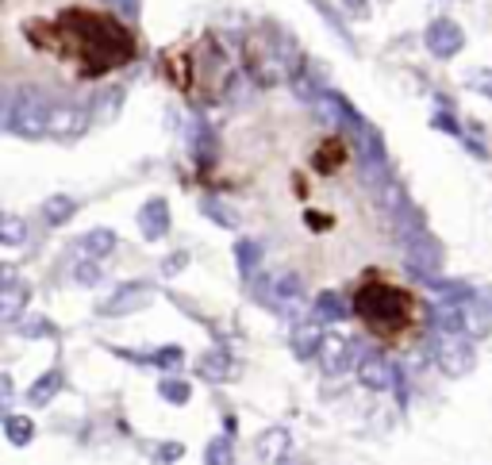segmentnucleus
Masks as SVG:
<instances>
[{
    "instance_id": "nucleus-19",
    "label": "nucleus",
    "mask_w": 492,
    "mask_h": 465,
    "mask_svg": "<svg viewBox=\"0 0 492 465\" xmlns=\"http://www.w3.org/2000/svg\"><path fill=\"white\" fill-rule=\"evenodd\" d=\"M408 262L419 265V270H439V250L427 247V242H412L408 247Z\"/></svg>"
},
{
    "instance_id": "nucleus-27",
    "label": "nucleus",
    "mask_w": 492,
    "mask_h": 465,
    "mask_svg": "<svg viewBox=\"0 0 492 465\" xmlns=\"http://www.w3.org/2000/svg\"><path fill=\"white\" fill-rule=\"evenodd\" d=\"M204 212H208V216H219V219H224V227H235V224H239V216L227 212V208L216 204V201H204Z\"/></svg>"
},
{
    "instance_id": "nucleus-18",
    "label": "nucleus",
    "mask_w": 492,
    "mask_h": 465,
    "mask_svg": "<svg viewBox=\"0 0 492 465\" xmlns=\"http://www.w3.org/2000/svg\"><path fill=\"white\" fill-rule=\"evenodd\" d=\"M74 201H69V196H51V201L43 204V219L46 224H66L69 216H74Z\"/></svg>"
},
{
    "instance_id": "nucleus-10",
    "label": "nucleus",
    "mask_w": 492,
    "mask_h": 465,
    "mask_svg": "<svg viewBox=\"0 0 492 465\" xmlns=\"http://www.w3.org/2000/svg\"><path fill=\"white\" fill-rule=\"evenodd\" d=\"M23 300H28V288L16 281L12 265H4V285H0V316L4 319H16L23 311Z\"/></svg>"
},
{
    "instance_id": "nucleus-13",
    "label": "nucleus",
    "mask_w": 492,
    "mask_h": 465,
    "mask_svg": "<svg viewBox=\"0 0 492 465\" xmlns=\"http://www.w3.org/2000/svg\"><path fill=\"white\" fill-rule=\"evenodd\" d=\"M292 346H297V354L300 358H308V354H320V346H323V335H320V323H308V319H297V327H292Z\"/></svg>"
},
{
    "instance_id": "nucleus-11",
    "label": "nucleus",
    "mask_w": 492,
    "mask_h": 465,
    "mask_svg": "<svg viewBox=\"0 0 492 465\" xmlns=\"http://www.w3.org/2000/svg\"><path fill=\"white\" fill-rule=\"evenodd\" d=\"M139 227H143L147 239H162L170 231V208L166 201H150L143 204V212H139Z\"/></svg>"
},
{
    "instance_id": "nucleus-24",
    "label": "nucleus",
    "mask_w": 492,
    "mask_h": 465,
    "mask_svg": "<svg viewBox=\"0 0 492 465\" xmlns=\"http://www.w3.org/2000/svg\"><path fill=\"white\" fill-rule=\"evenodd\" d=\"M162 397L173 404H185L189 400V385H185V381H162Z\"/></svg>"
},
{
    "instance_id": "nucleus-15",
    "label": "nucleus",
    "mask_w": 492,
    "mask_h": 465,
    "mask_svg": "<svg viewBox=\"0 0 492 465\" xmlns=\"http://www.w3.org/2000/svg\"><path fill=\"white\" fill-rule=\"evenodd\" d=\"M343 316V296L335 293V288H323L320 296H315V319L320 323H331V319H338Z\"/></svg>"
},
{
    "instance_id": "nucleus-22",
    "label": "nucleus",
    "mask_w": 492,
    "mask_h": 465,
    "mask_svg": "<svg viewBox=\"0 0 492 465\" xmlns=\"http://www.w3.org/2000/svg\"><path fill=\"white\" fill-rule=\"evenodd\" d=\"M0 242H4V247H16V242H23V219L4 216V227H0Z\"/></svg>"
},
{
    "instance_id": "nucleus-29",
    "label": "nucleus",
    "mask_w": 492,
    "mask_h": 465,
    "mask_svg": "<svg viewBox=\"0 0 492 465\" xmlns=\"http://www.w3.org/2000/svg\"><path fill=\"white\" fill-rule=\"evenodd\" d=\"M178 358H181V351H178V346H170V351H158V354H155V362H158V366H173Z\"/></svg>"
},
{
    "instance_id": "nucleus-5",
    "label": "nucleus",
    "mask_w": 492,
    "mask_h": 465,
    "mask_svg": "<svg viewBox=\"0 0 492 465\" xmlns=\"http://www.w3.org/2000/svg\"><path fill=\"white\" fill-rule=\"evenodd\" d=\"M89 131V112L81 104H51V115H46V135L58 138V143H74Z\"/></svg>"
},
{
    "instance_id": "nucleus-9",
    "label": "nucleus",
    "mask_w": 492,
    "mask_h": 465,
    "mask_svg": "<svg viewBox=\"0 0 492 465\" xmlns=\"http://www.w3.org/2000/svg\"><path fill=\"white\" fill-rule=\"evenodd\" d=\"M150 300H155V293H150L147 285H127L123 293H115L108 304H104V316H127V311H139L147 308Z\"/></svg>"
},
{
    "instance_id": "nucleus-12",
    "label": "nucleus",
    "mask_w": 492,
    "mask_h": 465,
    "mask_svg": "<svg viewBox=\"0 0 492 465\" xmlns=\"http://www.w3.org/2000/svg\"><path fill=\"white\" fill-rule=\"evenodd\" d=\"M58 389H62V369H46V374L28 389V404L31 408H46Z\"/></svg>"
},
{
    "instance_id": "nucleus-3",
    "label": "nucleus",
    "mask_w": 492,
    "mask_h": 465,
    "mask_svg": "<svg viewBox=\"0 0 492 465\" xmlns=\"http://www.w3.org/2000/svg\"><path fill=\"white\" fill-rule=\"evenodd\" d=\"M46 115H51V104L39 92H20L16 100H8L4 123H8V131H16L23 138H39L46 135Z\"/></svg>"
},
{
    "instance_id": "nucleus-30",
    "label": "nucleus",
    "mask_w": 492,
    "mask_h": 465,
    "mask_svg": "<svg viewBox=\"0 0 492 465\" xmlns=\"http://www.w3.org/2000/svg\"><path fill=\"white\" fill-rule=\"evenodd\" d=\"M477 89L488 92V97H492V77H477Z\"/></svg>"
},
{
    "instance_id": "nucleus-23",
    "label": "nucleus",
    "mask_w": 492,
    "mask_h": 465,
    "mask_svg": "<svg viewBox=\"0 0 492 465\" xmlns=\"http://www.w3.org/2000/svg\"><path fill=\"white\" fill-rule=\"evenodd\" d=\"M235 458H231V443L227 438H216L212 446H208V465H231Z\"/></svg>"
},
{
    "instance_id": "nucleus-28",
    "label": "nucleus",
    "mask_w": 492,
    "mask_h": 465,
    "mask_svg": "<svg viewBox=\"0 0 492 465\" xmlns=\"http://www.w3.org/2000/svg\"><path fill=\"white\" fill-rule=\"evenodd\" d=\"M20 331H23V335H51V323L39 319V316H31V319L20 323Z\"/></svg>"
},
{
    "instance_id": "nucleus-6",
    "label": "nucleus",
    "mask_w": 492,
    "mask_h": 465,
    "mask_svg": "<svg viewBox=\"0 0 492 465\" xmlns=\"http://www.w3.org/2000/svg\"><path fill=\"white\" fill-rule=\"evenodd\" d=\"M462 28L454 20H435L427 28V46H431V54H439V58H454L462 51Z\"/></svg>"
},
{
    "instance_id": "nucleus-25",
    "label": "nucleus",
    "mask_w": 492,
    "mask_h": 465,
    "mask_svg": "<svg viewBox=\"0 0 492 465\" xmlns=\"http://www.w3.org/2000/svg\"><path fill=\"white\" fill-rule=\"evenodd\" d=\"M74 277H77V285H97L100 281V265L97 262H81L74 270Z\"/></svg>"
},
{
    "instance_id": "nucleus-1",
    "label": "nucleus",
    "mask_w": 492,
    "mask_h": 465,
    "mask_svg": "<svg viewBox=\"0 0 492 465\" xmlns=\"http://www.w3.org/2000/svg\"><path fill=\"white\" fill-rule=\"evenodd\" d=\"M28 35L43 51H54L58 58H66L81 77H100L115 66L131 62L135 54L131 31L120 20L89 8H69L54 20H35L28 23Z\"/></svg>"
},
{
    "instance_id": "nucleus-7",
    "label": "nucleus",
    "mask_w": 492,
    "mask_h": 465,
    "mask_svg": "<svg viewBox=\"0 0 492 465\" xmlns=\"http://www.w3.org/2000/svg\"><path fill=\"white\" fill-rule=\"evenodd\" d=\"M320 362H323V374L327 377H343L350 362H354V343L338 339V335H331V339H323L320 346Z\"/></svg>"
},
{
    "instance_id": "nucleus-31",
    "label": "nucleus",
    "mask_w": 492,
    "mask_h": 465,
    "mask_svg": "<svg viewBox=\"0 0 492 465\" xmlns=\"http://www.w3.org/2000/svg\"><path fill=\"white\" fill-rule=\"evenodd\" d=\"M350 8H354V12H366V0H350Z\"/></svg>"
},
{
    "instance_id": "nucleus-21",
    "label": "nucleus",
    "mask_w": 492,
    "mask_h": 465,
    "mask_svg": "<svg viewBox=\"0 0 492 465\" xmlns=\"http://www.w3.org/2000/svg\"><path fill=\"white\" fill-rule=\"evenodd\" d=\"M258 265H262V250H258V242H239V270L246 277H254Z\"/></svg>"
},
{
    "instance_id": "nucleus-20",
    "label": "nucleus",
    "mask_w": 492,
    "mask_h": 465,
    "mask_svg": "<svg viewBox=\"0 0 492 465\" xmlns=\"http://www.w3.org/2000/svg\"><path fill=\"white\" fill-rule=\"evenodd\" d=\"M258 446H262V454H266L269 461H277V458H285V450H289V435H285V431H266Z\"/></svg>"
},
{
    "instance_id": "nucleus-2",
    "label": "nucleus",
    "mask_w": 492,
    "mask_h": 465,
    "mask_svg": "<svg viewBox=\"0 0 492 465\" xmlns=\"http://www.w3.org/2000/svg\"><path fill=\"white\" fill-rule=\"evenodd\" d=\"M354 316L373 343L408 351L427 335L431 311L412 285L389 270H366L354 285Z\"/></svg>"
},
{
    "instance_id": "nucleus-26",
    "label": "nucleus",
    "mask_w": 492,
    "mask_h": 465,
    "mask_svg": "<svg viewBox=\"0 0 492 465\" xmlns=\"http://www.w3.org/2000/svg\"><path fill=\"white\" fill-rule=\"evenodd\" d=\"M204 374H208V381H231L227 377L231 369H227L224 358H204Z\"/></svg>"
},
{
    "instance_id": "nucleus-4",
    "label": "nucleus",
    "mask_w": 492,
    "mask_h": 465,
    "mask_svg": "<svg viewBox=\"0 0 492 465\" xmlns=\"http://www.w3.org/2000/svg\"><path fill=\"white\" fill-rule=\"evenodd\" d=\"M435 362L442 366V374L462 377L473 369V346L465 339V331H439L435 335Z\"/></svg>"
},
{
    "instance_id": "nucleus-8",
    "label": "nucleus",
    "mask_w": 492,
    "mask_h": 465,
    "mask_svg": "<svg viewBox=\"0 0 492 465\" xmlns=\"http://www.w3.org/2000/svg\"><path fill=\"white\" fill-rule=\"evenodd\" d=\"M358 377H361L366 389H389L396 374H393V366L381 358V351H366L361 362H358Z\"/></svg>"
},
{
    "instance_id": "nucleus-14",
    "label": "nucleus",
    "mask_w": 492,
    "mask_h": 465,
    "mask_svg": "<svg viewBox=\"0 0 492 465\" xmlns=\"http://www.w3.org/2000/svg\"><path fill=\"white\" fill-rule=\"evenodd\" d=\"M462 323H465V335H473V339H481V335H488L492 319H488V308L481 304L477 296H470L462 304Z\"/></svg>"
},
{
    "instance_id": "nucleus-17",
    "label": "nucleus",
    "mask_w": 492,
    "mask_h": 465,
    "mask_svg": "<svg viewBox=\"0 0 492 465\" xmlns=\"http://www.w3.org/2000/svg\"><path fill=\"white\" fill-rule=\"evenodd\" d=\"M4 435H8L12 446H28L31 438H35V427H31L28 415H8V420H4Z\"/></svg>"
},
{
    "instance_id": "nucleus-16",
    "label": "nucleus",
    "mask_w": 492,
    "mask_h": 465,
    "mask_svg": "<svg viewBox=\"0 0 492 465\" xmlns=\"http://www.w3.org/2000/svg\"><path fill=\"white\" fill-rule=\"evenodd\" d=\"M81 250H85L89 258H104V254L115 250V235L112 231H89V235L81 239Z\"/></svg>"
}]
</instances>
